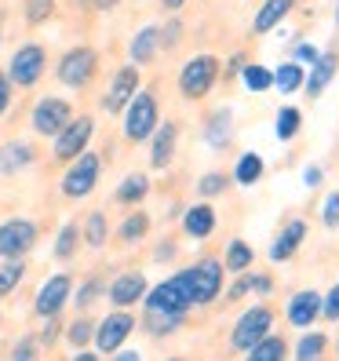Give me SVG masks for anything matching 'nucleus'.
<instances>
[{
    "mask_svg": "<svg viewBox=\"0 0 339 361\" xmlns=\"http://www.w3.org/2000/svg\"><path fill=\"white\" fill-rule=\"evenodd\" d=\"M194 307V267L175 270L172 278H164L161 285H154L142 300V310L150 314H190Z\"/></svg>",
    "mask_w": 339,
    "mask_h": 361,
    "instance_id": "nucleus-1",
    "label": "nucleus"
},
{
    "mask_svg": "<svg viewBox=\"0 0 339 361\" xmlns=\"http://www.w3.org/2000/svg\"><path fill=\"white\" fill-rule=\"evenodd\" d=\"M121 121H124V139H128L132 146L150 142V135L157 132V124H161V99H157V92L139 88L135 99L124 106Z\"/></svg>",
    "mask_w": 339,
    "mask_h": 361,
    "instance_id": "nucleus-2",
    "label": "nucleus"
},
{
    "mask_svg": "<svg viewBox=\"0 0 339 361\" xmlns=\"http://www.w3.org/2000/svg\"><path fill=\"white\" fill-rule=\"evenodd\" d=\"M219 73H223V62L216 55H208V51L190 55L183 66H179V95L190 99V102L204 99L219 84Z\"/></svg>",
    "mask_w": 339,
    "mask_h": 361,
    "instance_id": "nucleus-3",
    "label": "nucleus"
},
{
    "mask_svg": "<svg viewBox=\"0 0 339 361\" xmlns=\"http://www.w3.org/2000/svg\"><path fill=\"white\" fill-rule=\"evenodd\" d=\"M99 73V51L88 44H77L70 51H62V59L55 62V80L70 92H84Z\"/></svg>",
    "mask_w": 339,
    "mask_h": 361,
    "instance_id": "nucleus-4",
    "label": "nucleus"
},
{
    "mask_svg": "<svg viewBox=\"0 0 339 361\" xmlns=\"http://www.w3.org/2000/svg\"><path fill=\"white\" fill-rule=\"evenodd\" d=\"M99 179H102V157L95 150H84L77 161L66 164L58 190H62V197H66V201H84L99 186Z\"/></svg>",
    "mask_w": 339,
    "mask_h": 361,
    "instance_id": "nucleus-5",
    "label": "nucleus"
},
{
    "mask_svg": "<svg viewBox=\"0 0 339 361\" xmlns=\"http://www.w3.org/2000/svg\"><path fill=\"white\" fill-rule=\"evenodd\" d=\"M48 70V48L44 44H37V40H30V44H18L11 62H8V80H11V88H33V84L44 77Z\"/></svg>",
    "mask_w": 339,
    "mask_h": 361,
    "instance_id": "nucleus-6",
    "label": "nucleus"
},
{
    "mask_svg": "<svg viewBox=\"0 0 339 361\" xmlns=\"http://www.w3.org/2000/svg\"><path fill=\"white\" fill-rule=\"evenodd\" d=\"M40 241V226L26 216H11L0 223V263L4 259H26Z\"/></svg>",
    "mask_w": 339,
    "mask_h": 361,
    "instance_id": "nucleus-7",
    "label": "nucleus"
},
{
    "mask_svg": "<svg viewBox=\"0 0 339 361\" xmlns=\"http://www.w3.org/2000/svg\"><path fill=\"white\" fill-rule=\"evenodd\" d=\"M73 117H77V114H73V102H66L62 95L37 99L33 110H30V124H33V132H37L40 139H55Z\"/></svg>",
    "mask_w": 339,
    "mask_h": 361,
    "instance_id": "nucleus-8",
    "label": "nucleus"
},
{
    "mask_svg": "<svg viewBox=\"0 0 339 361\" xmlns=\"http://www.w3.org/2000/svg\"><path fill=\"white\" fill-rule=\"evenodd\" d=\"M92 135H95V117H88V114L73 117L66 128H62V132L51 139V157H55V164H70V161H77L84 150H88Z\"/></svg>",
    "mask_w": 339,
    "mask_h": 361,
    "instance_id": "nucleus-9",
    "label": "nucleus"
},
{
    "mask_svg": "<svg viewBox=\"0 0 339 361\" xmlns=\"http://www.w3.org/2000/svg\"><path fill=\"white\" fill-rule=\"evenodd\" d=\"M135 329H139V317L132 310H110L102 322H95V339H92L95 354H117Z\"/></svg>",
    "mask_w": 339,
    "mask_h": 361,
    "instance_id": "nucleus-10",
    "label": "nucleus"
},
{
    "mask_svg": "<svg viewBox=\"0 0 339 361\" xmlns=\"http://www.w3.org/2000/svg\"><path fill=\"white\" fill-rule=\"evenodd\" d=\"M70 300H73V274L58 270V274H51V278L37 288L33 314L40 317V322H48V317H62V310H66Z\"/></svg>",
    "mask_w": 339,
    "mask_h": 361,
    "instance_id": "nucleus-11",
    "label": "nucleus"
},
{
    "mask_svg": "<svg viewBox=\"0 0 339 361\" xmlns=\"http://www.w3.org/2000/svg\"><path fill=\"white\" fill-rule=\"evenodd\" d=\"M270 329H273V310L263 307V303L248 307L238 322H234V329H230V347L245 354V350L256 347L263 336H270Z\"/></svg>",
    "mask_w": 339,
    "mask_h": 361,
    "instance_id": "nucleus-12",
    "label": "nucleus"
},
{
    "mask_svg": "<svg viewBox=\"0 0 339 361\" xmlns=\"http://www.w3.org/2000/svg\"><path fill=\"white\" fill-rule=\"evenodd\" d=\"M139 84H142V73L132 66H121L113 77H110V88L102 92V114H110V117H121L124 114V106H128L132 99H135V92H139Z\"/></svg>",
    "mask_w": 339,
    "mask_h": 361,
    "instance_id": "nucleus-13",
    "label": "nucleus"
},
{
    "mask_svg": "<svg viewBox=\"0 0 339 361\" xmlns=\"http://www.w3.org/2000/svg\"><path fill=\"white\" fill-rule=\"evenodd\" d=\"M146 292H150L146 274L142 270H124V274H117V278L106 285V300H110L117 310H128V307L146 300Z\"/></svg>",
    "mask_w": 339,
    "mask_h": 361,
    "instance_id": "nucleus-14",
    "label": "nucleus"
},
{
    "mask_svg": "<svg viewBox=\"0 0 339 361\" xmlns=\"http://www.w3.org/2000/svg\"><path fill=\"white\" fill-rule=\"evenodd\" d=\"M219 295H223V263L204 256L194 263V307H208Z\"/></svg>",
    "mask_w": 339,
    "mask_h": 361,
    "instance_id": "nucleus-15",
    "label": "nucleus"
},
{
    "mask_svg": "<svg viewBox=\"0 0 339 361\" xmlns=\"http://www.w3.org/2000/svg\"><path fill=\"white\" fill-rule=\"evenodd\" d=\"M285 317H288V325L292 329H314V322L321 317V292L317 288H303V292H295L288 307H285Z\"/></svg>",
    "mask_w": 339,
    "mask_h": 361,
    "instance_id": "nucleus-16",
    "label": "nucleus"
},
{
    "mask_svg": "<svg viewBox=\"0 0 339 361\" xmlns=\"http://www.w3.org/2000/svg\"><path fill=\"white\" fill-rule=\"evenodd\" d=\"M175 146H179V124H175V121L157 124V132L150 135V168H154V172H164V168H172V161H175Z\"/></svg>",
    "mask_w": 339,
    "mask_h": 361,
    "instance_id": "nucleus-17",
    "label": "nucleus"
},
{
    "mask_svg": "<svg viewBox=\"0 0 339 361\" xmlns=\"http://www.w3.org/2000/svg\"><path fill=\"white\" fill-rule=\"evenodd\" d=\"M335 73H339V51H321V55H317V62L307 70V77H303V92H307V99H310V102H314V99H321L325 88L335 80Z\"/></svg>",
    "mask_w": 339,
    "mask_h": 361,
    "instance_id": "nucleus-18",
    "label": "nucleus"
},
{
    "mask_svg": "<svg viewBox=\"0 0 339 361\" xmlns=\"http://www.w3.org/2000/svg\"><path fill=\"white\" fill-rule=\"evenodd\" d=\"M37 164V150L33 142L26 139H8L0 142V176H18V172H30V168Z\"/></svg>",
    "mask_w": 339,
    "mask_h": 361,
    "instance_id": "nucleus-19",
    "label": "nucleus"
},
{
    "mask_svg": "<svg viewBox=\"0 0 339 361\" xmlns=\"http://www.w3.org/2000/svg\"><path fill=\"white\" fill-rule=\"evenodd\" d=\"M303 238H307V219H288L281 230H278V238L270 241V263H288L295 252H300V245H303Z\"/></svg>",
    "mask_w": 339,
    "mask_h": 361,
    "instance_id": "nucleus-20",
    "label": "nucleus"
},
{
    "mask_svg": "<svg viewBox=\"0 0 339 361\" xmlns=\"http://www.w3.org/2000/svg\"><path fill=\"white\" fill-rule=\"evenodd\" d=\"M216 226H219V212L211 208L208 201L190 204V208L183 212V233H186V238H194V241L211 238V233H216Z\"/></svg>",
    "mask_w": 339,
    "mask_h": 361,
    "instance_id": "nucleus-21",
    "label": "nucleus"
},
{
    "mask_svg": "<svg viewBox=\"0 0 339 361\" xmlns=\"http://www.w3.org/2000/svg\"><path fill=\"white\" fill-rule=\"evenodd\" d=\"M161 55V26L150 23V26H142L135 30L132 37V44H128V62L139 70V66H150V62Z\"/></svg>",
    "mask_w": 339,
    "mask_h": 361,
    "instance_id": "nucleus-22",
    "label": "nucleus"
},
{
    "mask_svg": "<svg viewBox=\"0 0 339 361\" xmlns=\"http://www.w3.org/2000/svg\"><path fill=\"white\" fill-rule=\"evenodd\" d=\"M295 4H300V0H263L259 11H256V18H252V33H256V37L273 33V30H278L285 18L292 15Z\"/></svg>",
    "mask_w": 339,
    "mask_h": 361,
    "instance_id": "nucleus-23",
    "label": "nucleus"
},
{
    "mask_svg": "<svg viewBox=\"0 0 339 361\" xmlns=\"http://www.w3.org/2000/svg\"><path fill=\"white\" fill-rule=\"evenodd\" d=\"M106 241H110V223H106V212L95 208V212H88V216H84V223H80V245L92 248V252H102Z\"/></svg>",
    "mask_w": 339,
    "mask_h": 361,
    "instance_id": "nucleus-24",
    "label": "nucleus"
},
{
    "mask_svg": "<svg viewBox=\"0 0 339 361\" xmlns=\"http://www.w3.org/2000/svg\"><path fill=\"white\" fill-rule=\"evenodd\" d=\"M150 176L146 172H132V176H124L121 183H117V190H113V201L117 204H124V208H132V204H139V201H146L150 197Z\"/></svg>",
    "mask_w": 339,
    "mask_h": 361,
    "instance_id": "nucleus-25",
    "label": "nucleus"
},
{
    "mask_svg": "<svg viewBox=\"0 0 339 361\" xmlns=\"http://www.w3.org/2000/svg\"><path fill=\"white\" fill-rule=\"evenodd\" d=\"M230 128H234V114L230 110H216L204 121V142L211 150H226L230 146Z\"/></svg>",
    "mask_w": 339,
    "mask_h": 361,
    "instance_id": "nucleus-26",
    "label": "nucleus"
},
{
    "mask_svg": "<svg viewBox=\"0 0 339 361\" xmlns=\"http://www.w3.org/2000/svg\"><path fill=\"white\" fill-rule=\"evenodd\" d=\"M266 176V161H263V154H256V150H245L241 157H238V164H234V179L238 186H256L259 179Z\"/></svg>",
    "mask_w": 339,
    "mask_h": 361,
    "instance_id": "nucleus-27",
    "label": "nucleus"
},
{
    "mask_svg": "<svg viewBox=\"0 0 339 361\" xmlns=\"http://www.w3.org/2000/svg\"><path fill=\"white\" fill-rule=\"evenodd\" d=\"M252 259H256V248H252L245 238H234L226 245V252H223V270H230V274H248L252 270Z\"/></svg>",
    "mask_w": 339,
    "mask_h": 361,
    "instance_id": "nucleus-28",
    "label": "nucleus"
},
{
    "mask_svg": "<svg viewBox=\"0 0 339 361\" xmlns=\"http://www.w3.org/2000/svg\"><path fill=\"white\" fill-rule=\"evenodd\" d=\"M62 339H66L73 350H88V343L95 339V317L92 314H77L70 325H62Z\"/></svg>",
    "mask_w": 339,
    "mask_h": 361,
    "instance_id": "nucleus-29",
    "label": "nucleus"
},
{
    "mask_svg": "<svg viewBox=\"0 0 339 361\" xmlns=\"http://www.w3.org/2000/svg\"><path fill=\"white\" fill-rule=\"evenodd\" d=\"M139 325H142L146 332H150L154 339H164V336L179 332V329L186 325V317H183V314H150V310H142Z\"/></svg>",
    "mask_w": 339,
    "mask_h": 361,
    "instance_id": "nucleus-30",
    "label": "nucleus"
},
{
    "mask_svg": "<svg viewBox=\"0 0 339 361\" xmlns=\"http://www.w3.org/2000/svg\"><path fill=\"white\" fill-rule=\"evenodd\" d=\"M241 84H245V92H252V95H266L273 88V70L263 66V62H245L241 66Z\"/></svg>",
    "mask_w": 339,
    "mask_h": 361,
    "instance_id": "nucleus-31",
    "label": "nucleus"
},
{
    "mask_svg": "<svg viewBox=\"0 0 339 361\" xmlns=\"http://www.w3.org/2000/svg\"><path fill=\"white\" fill-rule=\"evenodd\" d=\"M300 132H303V110L300 106H281L278 117H273V135H278V142H292Z\"/></svg>",
    "mask_w": 339,
    "mask_h": 361,
    "instance_id": "nucleus-32",
    "label": "nucleus"
},
{
    "mask_svg": "<svg viewBox=\"0 0 339 361\" xmlns=\"http://www.w3.org/2000/svg\"><path fill=\"white\" fill-rule=\"evenodd\" d=\"M288 357V343L285 336H263L252 350H245V361H285Z\"/></svg>",
    "mask_w": 339,
    "mask_h": 361,
    "instance_id": "nucleus-33",
    "label": "nucleus"
},
{
    "mask_svg": "<svg viewBox=\"0 0 339 361\" xmlns=\"http://www.w3.org/2000/svg\"><path fill=\"white\" fill-rule=\"evenodd\" d=\"M146 233H150V216L146 212H128V216L121 219V226H117V241L121 245H135V241H142Z\"/></svg>",
    "mask_w": 339,
    "mask_h": 361,
    "instance_id": "nucleus-34",
    "label": "nucleus"
},
{
    "mask_svg": "<svg viewBox=\"0 0 339 361\" xmlns=\"http://www.w3.org/2000/svg\"><path fill=\"white\" fill-rule=\"evenodd\" d=\"M77 248H80V226L77 223H62L58 226V233H55V259L58 263H70L73 256H77Z\"/></svg>",
    "mask_w": 339,
    "mask_h": 361,
    "instance_id": "nucleus-35",
    "label": "nucleus"
},
{
    "mask_svg": "<svg viewBox=\"0 0 339 361\" xmlns=\"http://www.w3.org/2000/svg\"><path fill=\"white\" fill-rule=\"evenodd\" d=\"M325 350H328V336L307 329V336H300V343H295V361H321Z\"/></svg>",
    "mask_w": 339,
    "mask_h": 361,
    "instance_id": "nucleus-36",
    "label": "nucleus"
},
{
    "mask_svg": "<svg viewBox=\"0 0 339 361\" xmlns=\"http://www.w3.org/2000/svg\"><path fill=\"white\" fill-rule=\"evenodd\" d=\"M303 77H307V70L295 66V62L288 59V62H281V66L273 70V88H278L281 95H295L303 88Z\"/></svg>",
    "mask_w": 339,
    "mask_h": 361,
    "instance_id": "nucleus-37",
    "label": "nucleus"
},
{
    "mask_svg": "<svg viewBox=\"0 0 339 361\" xmlns=\"http://www.w3.org/2000/svg\"><path fill=\"white\" fill-rule=\"evenodd\" d=\"M106 295V281L99 278V274H88V278L80 281V288H77V295H73V303H77V310L80 314H88L99 300Z\"/></svg>",
    "mask_w": 339,
    "mask_h": 361,
    "instance_id": "nucleus-38",
    "label": "nucleus"
},
{
    "mask_svg": "<svg viewBox=\"0 0 339 361\" xmlns=\"http://www.w3.org/2000/svg\"><path fill=\"white\" fill-rule=\"evenodd\" d=\"M26 278V259H4L0 263V300H8V295L23 285Z\"/></svg>",
    "mask_w": 339,
    "mask_h": 361,
    "instance_id": "nucleus-39",
    "label": "nucleus"
},
{
    "mask_svg": "<svg viewBox=\"0 0 339 361\" xmlns=\"http://www.w3.org/2000/svg\"><path fill=\"white\" fill-rule=\"evenodd\" d=\"M226 190H230V176H226V172H204V176L197 179V194H201L204 201L223 197Z\"/></svg>",
    "mask_w": 339,
    "mask_h": 361,
    "instance_id": "nucleus-40",
    "label": "nucleus"
},
{
    "mask_svg": "<svg viewBox=\"0 0 339 361\" xmlns=\"http://www.w3.org/2000/svg\"><path fill=\"white\" fill-rule=\"evenodd\" d=\"M23 15H26L30 26L48 23V18L55 15V0H26V4H23Z\"/></svg>",
    "mask_w": 339,
    "mask_h": 361,
    "instance_id": "nucleus-41",
    "label": "nucleus"
},
{
    "mask_svg": "<svg viewBox=\"0 0 339 361\" xmlns=\"http://www.w3.org/2000/svg\"><path fill=\"white\" fill-rule=\"evenodd\" d=\"M317 55H321V51H317V44H310V40H295V44H292V62H295V66H303V70L314 66Z\"/></svg>",
    "mask_w": 339,
    "mask_h": 361,
    "instance_id": "nucleus-42",
    "label": "nucleus"
},
{
    "mask_svg": "<svg viewBox=\"0 0 339 361\" xmlns=\"http://www.w3.org/2000/svg\"><path fill=\"white\" fill-rule=\"evenodd\" d=\"M179 40H183V23L172 15V18H168V23L161 26V48L172 51V48H179Z\"/></svg>",
    "mask_w": 339,
    "mask_h": 361,
    "instance_id": "nucleus-43",
    "label": "nucleus"
},
{
    "mask_svg": "<svg viewBox=\"0 0 339 361\" xmlns=\"http://www.w3.org/2000/svg\"><path fill=\"white\" fill-rule=\"evenodd\" d=\"M321 226L339 230V190H332V194L325 197V204H321Z\"/></svg>",
    "mask_w": 339,
    "mask_h": 361,
    "instance_id": "nucleus-44",
    "label": "nucleus"
},
{
    "mask_svg": "<svg viewBox=\"0 0 339 361\" xmlns=\"http://www.w3.org/2000/svg\"><path fill=\"white\" fill-rule=\"evenodd\" d=\"M62 339V317H48L44 329L37 332V347H55Z\"/></svg>",
    "mask_w": 339,
    "mask_h": 361,
    "instance_id": "nucleus-45",
    "label": "nucleus"
},
{
    "mask_svg": "<svg viewBox=\"0 0 339 361\" xmlns=\"http://www.w3.org/2000/svg\"><path fill=\"white\" fill-rule=\"evenodd\" d=\"M321 317L325 322H339V281L321 295Z\"/></svg>",
    "mask_w": 339,
    "mask_h": 361,
    "instance_id": "nucleus-46",
    "label": "nucleus"
},
{
    "mask_svg": "<svg viewBox=\"0 0 339 361\" xmlns=\"http://www.w3.org/2000/svg\"><path fill=\"white\" fill-rule=\"evenodd\" d=\"M248 292H252V274H241V278L226 288V303H241Z\"/></svg>",
    "mask_w": 339,
    "mask_h": 361,
    "instance_id": "nucleus-47",
    "label": "nucleus"
},
{
    "mask_svg": "<svg viewBox=\"0 0 339 361\" xmlns=\"http://www.w3.org/2000/svg\"><path fill=\"white\" fill-rule=\"evenodd\" d=\"M37 336H23V339H18V343H15V350H11V357H37Z\"/></svg>",
    "mask_w": 339,
    "mask_h": 361,
    "instance_id": "nucleus-48",
    "label": "nucleus"
},
{
    "mask_svg": "<svg viewBox=\"0 0 339 361\" xmlns=\"http://www.w3.org/2000/svg\"><path fill=\"white\" fill-rule=\"evenodd\" d=\"M11 95H15V88H11V80H8V73L0 70V117H4V114L11 110Z\"/></svg>",
    "mask_w": 339,
    "mask_h": 361,
    "instance_id": "nucleus-49",
    "label": "nucleus"
},
{
    "mask_svg": "<svg viewBox=\"0 0 339 361\" xmlns=\"http://www.w3.org/2000/svg\"><path fill=\"white\" fill-rule=\"evenodd\" d=\"M252 292H256V295H270L273 292L270 274H252Z\"/></svg>",
    "mask_w": 339,
    "mask_h": 361,
    "instance_id": "nucleus-50",
    "label": "nucleus"
},
{
    "mask_svg": "<svg viewBox=\"0 0 339 361\" xmlns=\"http://www.w3.org/2000/svg\"><path fill=\"white\" fill-rule=\"evenodd\" d=\"M175 252H179L175 241H161L157 252H154V259H157V263H172V259H175Z\"/></svg>",
    "mask_w": 339,
    "mask_h": 361,
    "instance_id": "nucleus-51",
    "label": "nucleus"
},
{
    "mask_svg": "<svg viewBox=\"0 0 339 361\" xmlns=\"http://www.w3.org/2000/svg\"><path fill=\"white\" fill-rule=\"evenodd\" d=\"M321 179H325V172H321V168H307V172H303V183H307L310 190H317V186H321Z\"/></svg>",
    "mask_w": 339,
    "mask_h": 361,
    "instance_id": "nucleus-52",
    "label": "nucleus"
},
{
    "mask_svg": "<svg viewBox=\"0 0 339 361\" xmlns=\"http://www.w3.org/2000/svg\"><path fill=\"white\" fill-rule=\"evenodd\" d=\"M110 361H142V354L132 350V347H121L117 354H110Z\"/></svg>",
    "mask_w": 339,
    "mask_h": 361,
    "instance_id": "nucleus-53",
    "label": "nucleus"
},
{
    "mask_svg": "<svg viewBox=\"0 0 339 361\" xmlns=\"http://www.w3.org/2000/svg\"><path fill=\"white\" fill-rule=\"evenodd\" d=\"M241 66H245V55H234V59L226 62V73H223V77H234V73H241Z\"/></svg>",
    "mask_w": 339,
    "mask_h": 361,
    "instance_id": "nucleus-54",
    "label": "nucleus"
},
{
    "mask_svg": "<svg viewBox=\"0 0 339 361\" xmlns=\"http://www.w3.org/2000/svg\"><path fill=\"white\" fill-rule=\"evenodd\" d=\"M117 4H121V0H92V8H95V11H113Z\"/></svg>",
    "mask_w": 339,
    "mask_h": 361,
    "instance_id": "nucleus-55",
    "label": "nucleus"
},
{
    "mask_svg": "<svg viewBox=\"0 0 339 361\" xmlns=\"http://www.w3.org/2000/svg\"><path fill=\"white\" fill-rule=\"evenodd\" d=\"M70 361H99V354H95V350H77Z\"/></svg>",
    "mask_w": 339,
    "mask_h": 361,
    "instance_id": "nucleus-56",
    "label": "nucleus"
},
{
    "mask_svg": "<svg viewBox=\"0 0 339 361\" xmlns=\"http://www.w3.org/2000/svg\"><path fill=\"white\" fill-rule=\"evenodd\" d=\"M161 4H164V8H168V11H179V8H183V4H186V0H161Z\"/></svg>",
    "mask_w": 339,
    "mask_h": 361,
    "instance_id": "nucleus-57",
    "label": "nucleus"
},
{
    "mask_svg": "<svg viewBox=\"0 0 339 361\" xmlns=\"http://www.w3.org/2000/svg\"><path fill=\"white\" fill-rule=\"evenodd\" d=\"M335 26H339V0H335Z\"/></svg>",
    "mask_w": 339,
    "mask_h": 361,
    "instance_id": "nucleus-58",
    "label": "nucleus"
},
{
    "mask_svg": "<svg viewBox=\"0 0 339 361\" xmlns=\"http://www.w3.org/2000/svg\"><path fill=\"white\" fill-rule=\"evenodd\" d=\"M11 361H37V357H11Z\"/></svg>",
    "mask_w": 339,
    "mask_h": 361,
    "instance_id": "nucleus-59",
    "label": "nucleus"
},
{
    "mask_svg": "<svg viewBox=\"0 0 339 361\" xmlns=\"http://www.w3.org/2000/svg\"><path fill=\"white\" fill-rule=\"evenodd\" d=\"M0 37H4V23H0Z\"/></svg>",
    "mask_w": 339,
    "mask_h": 361,
    "instance_id": "nucleus-60",
    "label": "nucleus"
},
{
    "mask_svg": "<svg viewBox=\"0 0 339 361\" xmlns=\"http://www.w3.org/2000/svg\"><path fill=\"white\" fill-rule=\"evenodd\" d=\"M335 354H339V339H335Z\"/></svg>",
    "mask_w": 339,
    "mask_h": 361,
    "instance_id": "nucleus-61",
    "label": "nucleus"
},
{
    "mask_svg": "<svg viewBox=\"0 0 339 361\" xmlns=\"http://www.w3.org/2000/svg\"><path fill=\"white\" fill-rule=\"evenodd\" d=\"M168 361H183V357H168Z\"/></svg>",
    "mask_w": 339,
    "mask_h": 361,
    "instance_id": "nucleus-62",
    "label": "nucleus"
},
{
    "mask_svg": "<svg viewBox=\"0 0 339 361\" xmlns=\"http://www.w3.org/2000/svg\"><path fill=\"white\" fill-rule=\"evenodd\" d=\"M321 361H325V357H321Z\"/></svg>",
    "mask_w": 339,
    "mask_h": 361,
    "instance_id": "nucleus-63",
    "label": "nucleus"
}]
</instances>
